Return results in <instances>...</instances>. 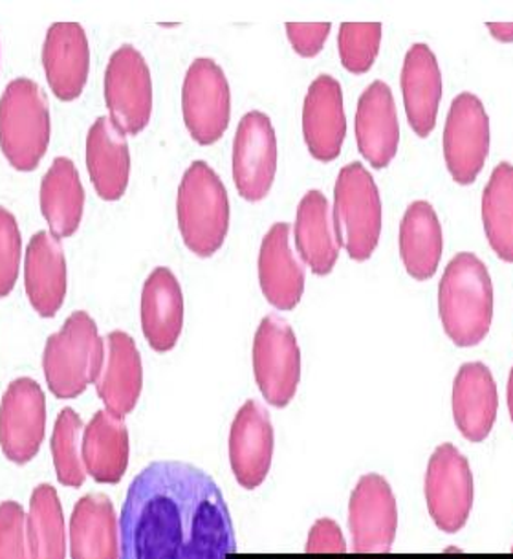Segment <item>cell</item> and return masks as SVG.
<instances>
[{"mask_svg": "<svg viewBox=\"0 0 513 559\" xmlns=\"http://www.w3.org/2000/svg\"><path fill=\"white\" fill-rule=\"evenodd\" d=\"M120 559H231L229 508L217 483L178 461L148 464L127 491Z\"/></svg>", "mask_w": 513, "mask_h": 559, "instance_id": "obj_1", "label": "cell"}, {"mask_svg": "<svg viewBox=\"0 0 513 559\" xmlns=\"http://www.w3.org/2000/svg\"><path fill=\"white\" fill-rule=\"evenodd\" d=\"M439 314L456 347L479 345L493 321V283L475 253L462 251L445 266L439 286Z\"/></svg>", "mask_w": 513, "mask_h": 559, "instance_id": "obj_2", "label": "cell"}, {"mask_svg": "<svg viewBox=\"0 0 513 559\" xmlns=\"http://www.w3.org/2000/svg\"><path fill=\"white\" fill-rule=\"evenodd\" d=\"M103 358L105 340L99 337L96 321L77 310L46 342L43 369L51 394L59 400L77 399L97 382Z\"/></svg>", "mask_w": 513, "mask_h": 559, "instance_id": "obj_3", "label": "cell"}, {"mask_svg": "<svg viewBox=\"0 0 513 559\" xmlns=\"http://www.w3.org/2000/svg\"><path fill=\"white\" fill-rule=\"evenodd\" d=\"M177 213L183 245L194 255L212 258L223 248L229 229L228 191L205 162H193L183 173Z\"/></svg>", "mask_w": 513, "mask_h": 559, "instance_id": "obj_4", "label": "cell"}, {"mask_svg": "<svg viewBox=\"0 0 513 559\" xmlns=\"http://www.w3.org/2000/svg\"><path fill=\"white\" fill-rule=\"evenodd\" d=\"M48 99L28 78H17L0 97V148L17 171L37 169L50 143Z\"/></svg>", "mask_w": 513, "mask_h": 559, "instance_id": "obj_5", "label": "cell"}, {"mask_svg": "<svg viewBox=\"0 0 513 559\" xmlns=\"http://www.w3.org/2000/svg\"><path fill=\"white\" fill-rule=\"evenodd\" d=\"M334 224L348 258L363 263L377 251L382 235V199L363 164L342 167L334 188Z\"/></svg>", "mask_w": 513, "mask_h": 559, "instance_id": "obj_6", "label": "cell"}, {"mask_svg": "<svg viewBox=\"0 0 513 559\" xmlns=\"http://www.w3.org/2000/svg\"><path fill=\"white\" fill-rule=\"evenodd\" d=\"M253 374L264 399L286 407L301 380V348L288 321L270 314L261 321L253 340Z\"/></svg>", "mask_w": 513, "mask_h": 559, "instance_id": "obj_7", "label": "cell"}, {"mask_svg": "<svg viewBox=\"0 0 513 559\" xmlns=\"http://www.w3.org/2000/svg\"><path fill=\"white\" fill-rule=\"evenodd\" d=\"M183 123L199 145H213L228 131L231 92L228 78L213 59H194L182 86Z\"/></svg>", "mask_w": 513, "mask_h": 559, "instance_id": "obj_8", "label": "cell"}, {"mask_svg": "<svg viewBox=\"0 0 513 559\" xmlns=\"http://www.w3.org/2000/svg\"><path fill=\"white\" fill-rule=\"evenodd\" d=\"M105 104L110 120L123 134L136 136L153 115V80L142 53L131 45L121 46L105 70Z\"/></svg>", "mask_w": 513, "mask_h": 559, "instance_id": "obj_9", "label": "cell"}, {"mask_svg": "<svg viewBox=\"0 0 513 559\" xmlns=\"http://www.w3.org/2000/svg\"><path fill=\"white\" fill-rule=\"evenodd\" d=\"M490 118L485 105L472 92L453 99L444 127L445 167L461 186H469L479 177L490 155Z\"/></svg>", "mask_w": 513, "mask_h": 559, "instance_id": "obj_10", "label": "cell"}, {"mask_svg": "<svg viewBox=\"0 0 513 559\" xmlns=\"http://www.w3.org/2000/svg\"><path fill=\"white\" fill-rule=\"evenodd\" d=\"M426 501L434 525L456 534L468 523L474 508V474L468 459L453 444H442L429 459Z\"/></svg>", "mask_w": 513, "mask_h": 559, "instance_id": "obj_11", "label": "cell"}, {"mask_svg": "<svg viewBox=\"0 0 513 559\" xmlns=\"http://www.w3.org/2000/svg\"><path fill=\"white\" fill-rule=\"evenodd\" d=\"M277 173V136L264 112L251 110L240 120L234 142V182L242 199H266Z\"/></svg>", "mask_w": 513, "mask_h": 559, "instance_id": "obj_12", "label": "cell"}, {"mask_svg": "<svg viewBox=\"0 0 513 559\" xmlns=\"http://www.w3.org/2000/svg\"><path fill=\"white\" fill-rule=\"evenodd\" d=\"M348 528L356 554H389L398 528L393 488L382 475H363L348 504Z\"/></svg>", "mask_w": 513, "mask_h": 559, "instance_id": "obj_13", "label": "cell"}, {"mask_svg": "<svg viewBox=\"0 0 513 559\" xmlns=\"http://www.w3.org/2000/svg\"><path fill=\"white\" fill-rule=\"evenodd\" d=\"M46 400L39 383L17 378L8 385L0 404V445L15 464H26L45 439Z\"/></svg>", "mask_w": 513, "mask_h": 559, "instance_id": "obj_14", "label": "cell"}, {"mask_svg": "<svg viewBox=\"0 0 513 559\" xmlns=\"http://www.w3.org/2000/svg\"><path fill=\"white\" fill-rule=\"evenodd\" d=\"M274 456V426L263 405L248 400L229 431V463L235 479L246 490H255L269 477Z\"/></svg>", "mask_w": 513, "mask_h": 559, "instance_id": "obj_15", "label": "cell"}, {"mask_svg": "<svg viewBox=\"0 0 513 559\" xmlns=\"http://www.w3.org/2000/svg\"><path fill=\"white\" fill-rule=\"evenodd\" d=\"M302 136L308 153L318 162L329 164L342 155L347 136V118L339 81L321 74L308 86L302 105Z\"/></svg>", "mask_w": 513, "mask_h": 559, "instance_id": "obj_16", "label": "cell"}, {"mask_svg": "<svg viewBox=\"0 0 513 559\" xmlns=\"http://www.w3.org/2000/svg\"><path fill=\"white\" fill-rule=\"evenodd\" d=\"M43 67L51 92L61 102H74L83 94L91 70V48L81 24H51L43 46Z\"/></svg>", "mask_w": 513, "mask_h": 559, "instance_id": "obj_17", "label": "cell"}, {"mask_svg": "<svg viewBox=\"0 0 513 559\" xmlns=\"http://www.w3.org/2000/svg\"><path fill=\"white\" fill-rule=\"evenodd\" d=\"M356 142L361 156L374 169H385L398 153V112L393 91L383 81H374L359 96Z\"/></svg>", "mask_w": 513, "mask_h": 559, "instance_id": "obj_18", "label": "cell"}, {"mask_svg": "<svg viewBox=\"0 0 513 559\" xmlns=\"http://www.w3.org/2000/svg\"><path fill=\"white\" fill-rule=\"evenodd\" d=\"M96 385L105 412L118 418L134 412L142 394L143 369L136 343L127 332L115 331L105 337V358Z\"/></svg>", "mask_w": 513, "mask_h": 559, "instance_id": "obj_19", "label": "cell"}, {"mask_svg": "<svg viewBox=\"0 0 513 559\" xmlns=\"http://www.w3.org/2000/svg\"><path fill=\"white\" fill-rule=\"evenodd\" d=\"M24 286L40 318H53L63 307L69 290V270L61 242L50 231L29 239L24 261Z\"/></svg>", "mask_w": 513, "mask_h": 559, "instance_id": "obj_20", "label": "cell"}, {"mask_svg": "<svg viewBox=\"0 0 513 559\" xmlns=\"http://www.w3.org/2000/svg\"><path fill=\"white\" fill-rule=\"evenodd\" d=\"M290 224L277 223L264 235L259 251V283L277 310H294L305 294V269L290 246Z\"/></svg>", "mask_w": 513, "mask_h": 559, "instance_id": "obj_21", "label": "cell"}, {"mask_svg": "<svg viewBox=\"0 0 513 559\" xmlns=\"http://www.w3.org/2000/svg\"><path fill=\"white\" fill-rule=\"evenodd\" d=\"M143 336L156 353H169L183 329V294L177 275L166 266L153 270L143 283L140 301Z\"/></svg>", "mask_w": 513, "mask_h": 559, "instance_id": "obj_22", "label": "cell"}, {"mask_svg": "<svg viewBox=\"0 0 513 559\" xmlns=\"http://www.w3.org/2000/svg\"><path fill=\"white\" fill-rule=\"evenodd\" d=\"M399 85L410 129L418 136L428 138L437 126L442 99L439 61L428 45L418 43L405 53Z\"/></svg>", "mask_w": 513, "mask_h": 559, "instance_id": "obj_23", "label": "cell"}, {"mask_svg": "<svg viewBox=\"0 0 513 559\" xmlns=\"http://www.w3.org/2000/svg\"><path fill=\"white\" fill-rule=\"evenodd\" d=\"M499 409L497 383L482 361H469L456 372L453 382V418L469 442H482L496 424Z\"/></svg>", "mask_w": 513, "mask_h": 559, "instance_id": "obj_24", "label": "cell"}, {"mask_svg": "<svg viewBox=\"0 0 513 559\" xmlns=\"http://www.w3.org/2000/svg\"><path fill=\"white\" fill-rule=\"evenodd\" d=\"M86 169L92 186L103 200H120L129 188L131 153L123 132L102 116L86 134Z\"/></svg>", "mask_w": 513, "mask_h": 559, "instance_id": "obj_25", "label": "cell"}, {"mask_svg": "<svg viewBox=\"0 0 513 559\" xmlns=\"http://www.w3.org/2000/svg\"><path fill=\"white\" fill-rule=\"evenodd\" d=\"M297 253L315 275H329L339 258L336 224L325 194L310 189L302 197L296 215Z\"/></svg>", "mask_w": 513, "mask_h": 559, "instance_id": "obj_26", "label": "cell"}, {"mask_svg": "<svg viewBox=\"0 0 513 559\" xmlns=\"http://www.w3.org/2000/svg\"><path fill=\"white\" fill-rule=\"evenodd\" d=\"M444 251L442 224L434 207L417 200L405 210L399 223V258L407 274L417 281H428L437 274Z\"/></svg>", "mask_w": 513, "mask_h": 559, "instance_id": "obj_27", "label": "cell"}, {"mask_svg": "<svg viewBox=\"0 0 513 559\" xmlns=\"http://www.w3.org/2000/svg\"><path fill=\"white\" fill-rule=\"evenodd\" d=\"M118 545V521L109 497H81L70 520L72 559H120Z\"/></svg>", "mask_w": 513, "mask_h": 559, "instance_id": "obj_28", "label": "cell"}, {"mask_svg": "<svg viewBox=\"0 0 513 559\" xmlns=\"http://www.w3.org/2000/svg\"><path fill=\"white\" fill-rule=\"evenodd\" d=\"M40 213L56 239H69L80 229L85 189L74 162L58 156L40 182Z\"/></svg>", "mask_w": 513, "mask_h": 559, "instance_id": "obj_29", "label": "cell"}, {"mask_svg": "<svg viewBox=\"0 0 513 559\" xmlns=\"http://www.w3.org/2000/svg\"><path fill=\"white\" fill-rule=\"evenodd\" d=\"M86 474L102 485H118L129 466V431L121 418L97 412L83 435Z\"/></svg>", "mask_w": 513, "mask_h": 559, "instance_id": "obj_30", "label": "cell"}, {"mask_svg": "<svg viewBox=\"0 0 513 559\" xmlns=\"http://www.w3.org/2000/svg\"><path fill=\"white\" fill-rule=\"evenodd\" d=\"M482 224L491 250L513 263V166L501 162L482 191Z\"/></svg>", "mask_w": 513, "mask_h": 559, "instance_id": "obj_31", "label": "cell"}, {"mask_svg": "<svg viewBox=\"0 0 513 559\" xmlns=\"http://www.w3.org/2000/svg\"><path fill=\"white\" fill-rule=\"evenodd\" d=\"M28 542L32 559L67 558V532L58 491L39 485L29 499Z\"/></svg>", "mask_w": 513, "mask_h": 559, "instance_id": "obj_32", "label": "cell"}, {"mask_svg": "<svg viewBox=\"0 0 513 559\" xmlns=\"http://www.w3.org/2000/svg\"><path fill=\"white\" fill-rule=\"evenodd\" d=\"M81 423L80 415L67 407L59 413L56 428L51 433V456L53 466L61 485L70 488H80L86 479L85 463L81 453Z\"/></svg>", "mask_w": 513, "mask_h": 559, "instance_id": "obj_33", "label": "cell"}, {"mask_svg": "<svg viewBox=\"0 0 513 559\" xmlns=\"http://www.w3.org/2000/svg\"><path fill=\"white\" fill-rule=\"evenodd\" d=\"M382 45V24L343 23L337 35V48L343 69L350 74H366L377 63Z\"/></svg>", "mask_w": 513, "mask_h": 559, "instance_id": "obj_34", "label": "cell"}, {"mask_svg": "<svg viewBox=\"0 0 513 559\" xmlns=\"http://www.w3.org/2000/svg\"><path fill=\"white\" fill-rule=\"evenodd\" d=\"M23 239L12 213L0 207V297L12 294L21 266Z\"/></svg>", "mask_w": 513, "mask_h": 559, "instance_id": "obj_35", "label": "cell"}, {"mask_svg": "<svg viewBox=\"0 0 513 559\" xmlns=\"http://www.w3.org/2000/svg\"><path fill=\"white\" fill-rule=\"evenodd\" d=\"M0 559H32L26 514L15 501L0 504Z\"/></svg>", "mask_w": 513, "mask_h": 559, "instance_id": "obj_36", "label": "cell"}, {"mask_svg": "<svg viewBox=\"0 0 513 559\" xmlns=\"http://www.w3.org/2000/svg\"><path fill=\"white\" fill-rule=\"evenodd\" d=\"M286 35L291 48L301 58H315L323 50L331 34V23H286Z\"/></svg>", "mask_w": 513, "mask_h": 559, "instance_id": "obj_37", "label": "cell"}, {"mask_svg": "<svg viewBox=\"0 0 513 559\" xmlns=\"http://www.w3.org/2000/svg\"><path fill=\"white\" fill-rule=\"evenodd\" d=\"M307 554L310 556H342L347 554V543L343 537L342 528L337 526L336 521L320 520L310 528L307 542Z\"/></svg>", "mask_w": 513, "mask_h": 559, "instance_id": "obj_38", "label": "cell"}, {"mask_svg": "<svg viewBox=\"0 0 513 559\" xmlns=\"http://www.w3.org/2000/svg\"><path fill=\"white\" fill-rule=\"evenodd\" d=\"M490 34L501 43H513V23H488Z\"/></svg>", "mask_w": 513, "mask_h": 559, "instance_id": "obj_39", "label": "cell"}, {"mask_svg": "<svg viewBox=\"0 0 513 559\" xmlns=\"http://www.w3.org/2000/svg\"><path fill=\"white\" fill-rule=\"evenodd\" d=\"M506 399H508V412H510V417H512V423H513V367H512V371H510V378H508Z\"/></svg>", "mask_w": 513, "mask_h": 559, "instance_id": "obj_40", "label": "cell"}, {"mask_svg": "<svg viewBox=\"0 0 513 559\" xmlns=\"http://www.w3.org/2000/svg\"><path fill=\"white\" fill-rule=\"evenodd\" d=\"M512 552H513V547H512Z\"/></svg>", "mask_w": 513, "mask_h": 559, "instance_id": "obj_41", "label": "cell"}]
</instances>
